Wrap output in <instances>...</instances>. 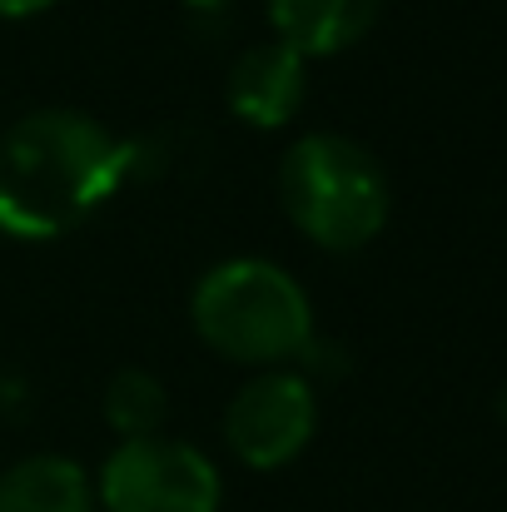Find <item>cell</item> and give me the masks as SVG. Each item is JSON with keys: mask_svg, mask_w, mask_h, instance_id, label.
I'll use <instances>...</instances> for the list:
<instances>
[{"mask_svg": "<svg viewBox=\"0 0 507 512\" xmlns=\"http://www.w3.org/2000/svg\"><path fill=\"white\" fill-rule=\"evenodd\" d=\"M184 10H194V15H214V10H224L229 0H179Z\"/></svg>", "mask_w": 507, "mask_h": 512, "instance_id": "11", "label": "cell"}, {"mask_svg": "<svg viewBox=\"0 0 507 512\" xmlns=\"http://www.w3.org/2000/svg\"><path fill=\"white\" fill-rule=\"evenodd\" d=\"M189 324L219 358L289 368L314 348V304L274 259H224L189 294Z\"/></svg>", "mask_w": 507, "mask_h": 512, "instance_id": "2", "label": "cell"}, {"mask_svg": "<svg viewBox=\"0 0 507 512\" xmlns=\"http://www.w3.org/2000/svg\"><path fill=\"white\" fill-rule=\"evenodd\" d=\"M383 15V0H269V25L304 60L353 50Z\"/></svg>", "mask_w": 507, "mask_h": 512, "instance_id": "7", "label": "cell"}, {"mask_svg": "<svg viewBox=\"0 0 507 512\" xmlns=\"http://www.w3.org/2000/svg\"><path fill=\"white\" fill-rule=\"evenodd\" d=\"M55 0H0V20H30V15H45Z\"/></svg>", "mask_w": 507, "mask_h": 512, "instance_id": "10", "label": "cell"}, {"mask_svg": "<svg viewBox=\"0 0 507 512\" xmlns=\"http://www.w3.org/2000/svg\"><path fill=\"white\" fill-rule=\"evenodd\" d=\"M95 478L60 453L20 458L0 473V512H95Z\"/></svg>", "mask_w": 507, "mask_h": 512, "instance_id": "8", "label": "cell"}, {"mask_svg": "<svg viewBox=\"0 0 507 512\" xmlns=\"http://www.w3.org/2000/svg\"><path fill=\"white\" fill-rule=\"evenodd\" d=\"M140 170V145L85 110H30L0 135V234L50 244L100 214Z\"/></svg>", "mask_w": 507, "mask_h": 512, "instance_id": "1", "label": "cell"}, {"mask_svg": "<svg viewBox=\"0 0 507 512\" xmlns=\"http://www.w3.org/2000/svg\"><path fill=\"white\" fill-rule=\"evenodd\" d=\"M100 413H105L110 433H120V443H130V438H155V433L165 428L169 393L150 368H120V373L105 383Z\"/></svg>", "mask_w": 507, "mask_h": 512, "instance_id": "9", "label": "cell"}, {"mask_svg": "<svg viewBox=\"0 0 507 512\" xmlns=\"http://www.w3.org/2000/svg\"><path fill=\"white\" fill-rule=\"evenodd\" d=\"M503 413H507V393H503Z\"/></svg>", "mask_w": 507, "mask_h": 512, "instance_id": "12", "label": "cell"}, {"mask_svg": "<svg viewBox=\"0 0 507 512\" xmlns=\"http://www.w3.org/2000/svg\"><path fill=\"white\" fill-rule=\"evenodd\" d=\"M279 204L324 254H358L393 214V184L373 150L334 130L299 135L279 160Z\"/></svg>", "mask_w": 507, "mask_h": 512, "instance_id": "3", "label": "cell"}, {"mask_svg": "<svg viewBox=\"0 0 507 512\" xmlns=\"http://www.w3.org/2000/svg\"><path fill=\"white\" fill-rule=\"evenodd\" d=\"M95 503L105 512H219L224 478L194 443L179 438H130L100 463Z\"/></svg>", "mask_w": 507, "mask_h": 512, "instance_id": "4", "label": "cell"}, {"mask_svg": "<svg viewBox=\"0 0 507 512\" xmlns=\"http://www.w3.org/2000/svg\"><path fill=\"white\" fill-rule=\"evenodd\" d=\"M314 433L319 388L299 368H259L224 408V443L254 473L289 468L314 443Z\"/></svg>", "mask_w": 507, "mask_h": 512, "instance_id": "5", "label": "cell"}, {"mask_svg": "<svg viewBox=\"0 0 507 512\" xmlns=\"http://www.w3.org/2000/svg\"><path fill=\"white\" fill-rule=\"evenodd\" d=\"M304 95H309V60L279 35L239 50L224 80V100L249 130H284L304 110Z\"/></svg>", "mask_w": 507, "mask_h": 512, "instance_id": "6", "label": "cell"}]
</instances>
